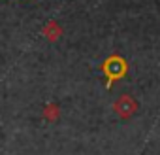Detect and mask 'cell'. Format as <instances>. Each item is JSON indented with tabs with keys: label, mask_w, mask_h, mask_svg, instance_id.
Segmentation results:
<instances>
[{
	"label": "cell",
	"mask_w": 160,
	"mask_h": 155,
	"mask_svg": "<svg viewBox=\"0 0 160 155\" xmlns=\"http://www.w3.org/2000/svg\"><path fill=\"white\" fill-rule=\"evenodd\" d=\"M102 72H104L106 78H108L106 87L109 89L117 80H121V78L126 76V72H128V64H126V61H124L121 55H111V57H108V59L104 61V64H102Z\"/></svg>",
	"instance_id": "1"
},
{
	"label": "cell",
	"mask_w": 160,
	"mask_h": 155,
	"mask_svg": "<svg viewBox=\"0 0 160 155\" xmlns=\"http://www.w3.org/2000/svg\"><path fill=\"white\" fill-rule=\"evenodd\" d=\"M113 110L119 117L122 119H130L136 112H138V100L130 95H121L115 102H113Z\"/></svg>",
	"instance_id": "2"
},
{
	"label": "cell",
	"mask_w": 160,
	"mask_h": 155,
	"mask_svg": "<svg viewBox=\"0 0 160 155\" xmlns=\"http://www.w3.org/2000/svg\"><path fill=\"white\" fill-rule=\"evenodd\" d=\"M43 36L49 40V42H57L60 36H62V27L53 19V21H47L45 27H43Z\"/></svg>",
	"instance_id": "3"
},
{
	"label": "cell",
	"mask_w": 160,
	"mask_h": 155,
	"mask_svg": "<svg viewBox=\"0 0 160 155\" xmlns=\"http://www.w3.org/2000/svg\"><path fill=\"white\" fill-rule=\"evenodd\" d=\"M42 115H43V119H45V121H51V123H55V121L58 119V115H60V108H58L55 102H51V104H47V106L43 108Z\"/></svg>",
	"instance_id": "4"
}]
</instances>
